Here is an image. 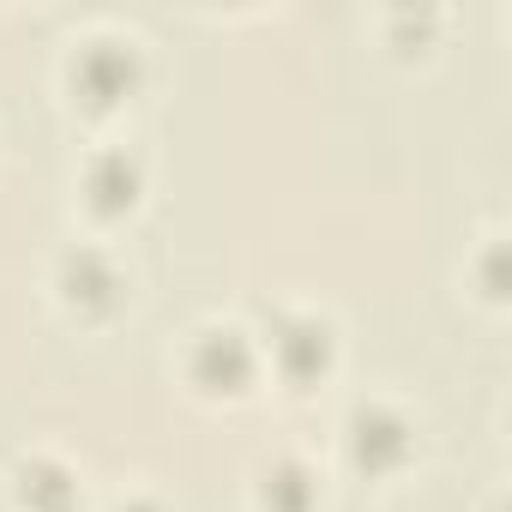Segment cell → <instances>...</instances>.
I'll use <instances>...</instances> for the list:
<instances>
[{"label":"cell","mask_w":512,"mask_h":512,"mask_svg":"<svg viewBox=\"0 0 512 512\" xmlns=\"http://www.w3.org/2000/svg\"><path fill=\"white\" fill-rule=\"evenodd\" d=\"M79 193H85V211L91 217H127L145 199V163L127 145H103V151L85 157Z\"/></svg>","instance_id":"8992f818"},{"label":"cell","mask_w":512,"mask_h":512,"mask_svg":"<svg viewBox=\"0 0 512 512\" xmlns=\"http://www.w3.org/2000/svg\"><path fill=\"white\" fill-rule=\"evenodd\" d=\"M139 79H145V55H139L133 37H91V43L73 55V67H67V85H73V97H79L91 115L121 109V103L139 91Z\"/></svg>","instance_id":"6da1fadb"},{"label":"cell","mask_w":512,"mask_h":512,"mask_svg":"<svg viewBox=\"0 0 512 512\" xmlns=\"http://www.w3.org/2000/svg\"><path fill=\"white\" fill-rule=\"evenodd\" d=\"M187 380L205 398H241L253 380H260V350L241 326H205L187 344Z\"/></svg>","instance_id":"7a4b0ae2"},{"label":"cell","mask_w":512,"mask_h":512,"mask_svg":"<svg viewBox=\"0 0 512 512\" xmlns=\"http://www.w3.org/2000/svg\"><path fill=\"white\" fill-rule=\"evenodd\" d=\"M13 494L25 512H79V476L61 458H25L13 470Z\"/></svg>","instance_id":"52a82bcc"},{"label":"cell","mask_w":512,"mask_h":512,"mask_svg":"<svg viewBox=\"0 0 512 512\" xmlns=\"http://www.w3.org/2000/svg\"><path fill=\"white\" fill-rule=\"evenodd\" d=\"M266 350H272V368H278V380H290L296 392H308V386H320L326 374H332V362H338V338H332V326L320 320V314H272V326H266Z\"/></svg>","instance_id":"3957f363"},{"label":"cell","mask_w":512,"mask_h":512,"mask_svg":"<svg viewBox=\"0 0 512 512\" xmlns=\"http://www.w3.org/2000/svg\"><path fill=\"white\" fill-rule=\"evenodd\" d=\"M55 290L79 320H109L127 302V278L103 247H67L55 266Z\"/></svg>","instance_id":"5b68a950"},{"label":"cell","mask_w":512,"mask_h":512,"mask_svg":"<svg viewBox=\"0 0 512 512\" xmlns=\"http://www.w3.org/2000/svg\"><path fill=\"white\" fill-rule=\"evenodd\" d=\"M115 512H163V506H157V500H145V494H133V500H121Z\"/></svg>","instance_id":"9c48e42d"},{"label":"cell","mask_w":512,"mask_h":512,"mask_svg":"<svg viewBox=\"0 0 512 512\" xmlns=\"http://www.w3.org/2000/svg\"><path fill=\"white\" fill-rule=\"evenodd\" d=\"M344 446L362 476H398L416 458V428L392 404H356L344 422Z\"/></svg>","instance_id":"277c9868"},{"label":"cell","mask_w":512,"mask_h":512,"mask_svg":"<svg viewBox=\"0 0 512 512\" xmlns=\"http://www.w3.org/2000/svg\"><path fill=\"white\" fill-rule=\"evenodd\" d=\"M314 506H320V482H314L308 464H296V458L266 464V476H260V512H314Z\"/></svg>","instance_id":"ba28073f"}]
</instances>
